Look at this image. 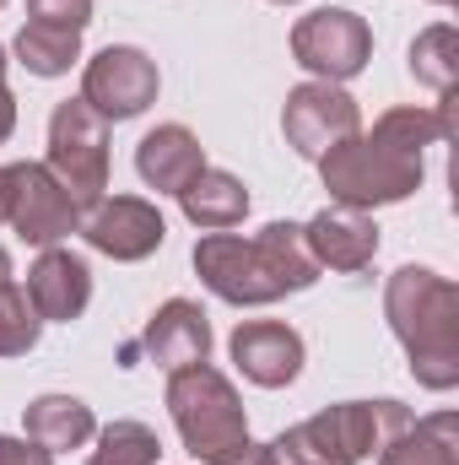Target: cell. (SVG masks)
<instances>
[{
  "label": "cell",
  "instance_id": "cell-1",
  "mask_svg": "<svg viewBox=\"0 0 459 465\" xmlns=\"http://www.w3.org/2000/svg\"><path fill=\"white\" fill-rule=\"evenodd\" d=\"M454 130V98L444 109H384L367 135H351L319 157V179L336 206L373 212L395 206L422 190V152L449 141Z\"/></svg>",
  "mask_w": 459,
  "mask_h": 465
},
{
  "label": "cell",
  "instance_id": "cell-2",
  "mask_svg": "<svg viewBox=\"0 0 459 465\" xmlns=\"http://www.w3.org/2000/svg\"><path fill=\"white\" fill-rule=\"evenodd\" d=\"M195 276L222 303L259 309L287 292H308L319 282V260L303 243V223H265L254 238L206 232L195 243Z\"/></svg>",
  "mask_w": 459,
  "mask_h": 465
},
{
  "label": "cell",
  "instance_id": "cell-3",
  "mask_svg": "<svg viewBox=\"0 0 459 465\" xmlns=\"http://www.w3.org/2000/svg\"><path fill=\"white\" fill-rule=\"evenodd\" d=\"M384 314L395 341L411 357V373L422 390H454L459 384V287L427 265H400L384 287Z\"/></svg>",
  "mask_w": 459,
  "mask_h": 465
},
{
  "label": "cell",
  "instance_id": "cell-4",
  "mask_svg": "<svg viewBox=\"0 0 459 465\" xmlns=\"http://www.w3.org/2000/svg\"><path fill=\"white\" fill-rule=\"evenodd\" d=\"M411 422L416 417L400 401H341V406H325L308 422L287 428L270 450L281 465H362Z\"/></svg>",
  "mask_w": 459,
  "mask_h": 465
},
{
  "label": "cell",
  "instance_id": "cell-5",
  "mask_svg": "<svg viewBox=\"0 0 459 465\" xmlns=\"http://www.w3.org/2000/svg\"><path fill=\"white\" fill-rule=\"evenodd\" d=\"M168 411H173V428H179L184 450L206 465H217L249 439L243 401H238L232 379L217 373L211 362H190V368L168 373Z\"/></svg>",
  "mask_w": 459,
  "mask_h": 465
},
{
  "label": "cell",
  "instance_id": "cell-6",
  "mask_svg": "<svg viewBox=\"0 0 459 465\" xmlns=\"http://www.w3.org/2000/svg\"><path fill=\"white\" fill-rule=\"evenodd\" d=\"M44 168L65 184V195L82 206V217L103 201L109 190V119L87 109L82 98L54 104L49 114V157Z\"/></svg>",
  "mask_w": 459,
  "mask_h": 465
},
{
  "label": "cell",
  "instance_id": "cell-7",
  "mask_svg": "<svg viewBox=\"0 0 459 465\" xmlns=\"http://www.w3.org/2000/svg\"><path fill=\"white\" fill-rule=\"evenodd\" d=\"M292 60L314 82H336L341 87V82L367 71V60H373V27L356 11L319 5L308 16H298V27H292Z\"/></svg>",
  "mask_w": 459,
  "mask_h": 465
},
{
  "label": "cell",
  "instance_id": "cell-8",
  "mask_svg": "<svg viewBox=\"0 0 459 465\" xmlns=\"http://www.w3.org/2000/svg\"><path fill=\"white\" fill-rule=\"evenodd\" d=\"M157 87H162L157 60H151L146 49H130V44L98 49V54L87 60V71H82V104L98 109L109 124H114V119L146 114V109L157 104Z\"/></svg>",
  "mask_w": 459,
  "mask_h": 465
},
{
  "label": "cell",
  "instance_id": "cell-9",
  "mask_svg": "<svg viewBox=\"0 0 459 465\" xmlns=\"http://www.w3.org/2000/svg\"><path fill=\"white\" fill-rule=\"evenodd\" d=\"M281 130H287V146L298 157L319 163L330 146L362 135V109H356V98L346 87H336V82H303V87L287 93Z\"/></svg>",
  "mask_w": 459,
  "mask_h": 465
},
{
  "label": "cell",
  "instance_id": "cell-10",
  "mask_svg": "<svg viewBox=\"0 0 459 465\" xmlns=\"http://www.w3.org/2000/svg\"><path fill=\"white\" fill-rule=\"evenodd\" d=\"M5 173H11V212H5V223L16 228L22 243L54 249L60 238L82 232V206L65 195V184L44 163H11Z\"/></svg>",
  "mask_w": 459,
  "mask_h": 465
},
{
  "label": "cell",
  "instance_id": "cell-11",
  "mask_svg": "<svg viewBox=\"0 0 459 465\" xmlns=\"http://www.w3.org/2000/svg\"><path fill=\"white\" fill-rule=\"evenodd\" d=\"M82 238H87L98 254L119 260V265H135V260H146V254L162 249L168 223H162V212H157L151 201H141V195H103V201L82 217Z\"/></svg>",
  "mask_w": 459,
  "mask_h": 465
},
{
  "label": "cell",
  "instance_id": "cell-12",
  "mask_svg": "<svg viewBox=\"0 0 459 465\" xmlns=\"http://www.w3.org/2000/svg\"><path fill=\"white\" fill-rule=\"evenodd\" d=\"M232 362L249 384L259 390H281L303 373V336L281 320H243L232 331Z\"/></svg>",
  "mask_w": 459,
  "mask_h": 465
},
{
  "label": "cell",
  "instance_id": "cell-13",
  "mask_svg": "<svg viewBox=\"0 0 459 465\" xmlns=\"http://www.w3.org/2000/svg\"><path fill=\"white\" fill-rule=\"evenodd\" d=\"M22 292H27V303H33L38 320L71 325V320H82L87 303H93V265H87L82 254H71V249L54 243V249H44V254L33 260Z\"/></svg>",
  "mask_w": 459,
  "mask_h": 465
},
{
  "label": "cell",
  "instance_id": "cell-14",
  "mask_svg": "<svg viewBox=\"0 0 459 465\" xmlns=\"http://www.w3.org/2000/svg\"><path fill=\"white\" fill-rule=\"evenodd\" d=\"M157 368H190V362H206L211 357V320H206V309L200 303H190V298H168L151 320H146V331H141V347ZM130 351V357H135Z\"/></svg>",
  "mask_w": 459,
  "mask_h": 465
},
{
  "label": "cell",
  "instance_id": "cell-15",
  "mask_svg": "<svg viewBox=\"0 0 459 465\" xmlns=\"http://www.w3.org/2000/svg\"><path fill=\"white\" fill-rule=\"evenodd\" d=\"M200 168H206V146H200V135L190 124H157L135 146V173L157 195H179Z\"/></svg>",
  "mask_w": 459,
  "mask_h": 465
},
{
  "label": "cell",
  "instance_id": "cell-16",
  "mask_svg": "<svg viewBox=\"0 0 459 465\" xmlns=\"http://www.w3.org/2000/svg\"><path fill=\"white\" fill-rule=\"evenodd\" d=\"M303 243L319 260V271H362L378 254V223L351 206H325L314 223H303Z\"/></svg>",
  "mask_w": 459,
  "mask_h": 465
},
{
  "label": "cell",
  "instance_id": "cell-17",
  "mask_svg": "<svg viewBox=\"0 0 459 465\" xmlns=\"http://www.w3.org/2000/svg\"><path fill=\"white\" fill-rule=\"evenodd\" d=\"M179 206H184V217H190L195 228L228 232V228H238V223L249 217V190H243V179H238V173L206 163V168L179 190Z\"/></svg>",
  "mask_w": 459,
  "mask_h": 465
},
{
  "label": "cell",
  "instance_id": "cell-18",
  "mask_svg": "<svg viewBox=\"0 0 459 465\" xmlns=\"http://www.w3.org/2000/svg\"><path fill=\"white\" fill-rule=\"evenodd\" d=\"M22 428H27L33 444H44L49 455H60V450H82L98 433V417L76 395H38V401L22 406Z\"/></svg>",
  "mask_w": 459,
  "mask_h": 465
},
{
  "label": "cell",
  "instance_id": "cell-19",
  "mask_svg": "<svg viewBox=\"0 0 459 465\" xmlns=\"http://www.w3.org/2000/svg\"><path fill=\"white\" fill-rule=\"evenodd\" d=\"M378 465H459V417L454 411H433L422 422H411L405 433H395Z\"/></svg>",
  "mask_w": 459,
  "mask_h": 465
},
{
  "label": "cell",
  "instance_id": "cell-20",
  "mask_svg": "<svg viewBox=\"0 0 459 465\" xmlns=\"http://www.w3.org/2000/svg\"><path fill=\"white\" fill-rule=\"evenodd\" d=\"M411 76L427 82L438 98H454V76H459V33L449 22H433L416 33L411 44Z\"/></svg>",
  "mask_w": 459,
  "mask_h": 465
},
{
  "label": "cell",
  "instance_id": "cell-21",
  "mask_svg": "<svg viewBox=\"0 0 459 465\" xmlns=\"http://www.w3.org/2000/svg\"><path fill=\"white\" fill-rule=\"evenodd\" d=\"M16 60H22L33 76H65V71L82 60V33L27 22V27L16 33Z\"/></svg>",
  "mask_w": 459,
  "mask_h": 465
},
{
  "label": "cell",
  "instance_id": "cell-22",
  "mask_svg": "<svg viewBox=\"0 0 459 465\" xmlns=\"http://www.w3.org/2000/svg\"><path fill=\"white\" fill-rule=\"evenodd\" d=\"M157 455H162V444L146 422H109L87 465H157Z\"/></svg>",
  "mask_w": 459,
  "mask_h": 465
},
{
  "label": "cell",
  "instance_id": "cell-23",
  "mask_svg": "<svg viewBox=\"0 0 459 465\" xmlns=\"http://www.w3.org/2000/svg\"><path fill=\"white\" fill-rule=\"evenodd\" d=\"M38 331L44 320L33 314L27 292L16 282H0V357H22V351L38 347Z\"/></svg>",
  "mask_w": 459,
  "mask_h": 465
},
{
  "label": "cell",
  "instance_id": "cell-24",
  "mask_svg": "<svg viewBox=\"0 0 459 465\" xmlns=\"http://www.w3.org/2000/svg\"><path fill=\"white\" fill-rule=\"evenodd\" d=\"M27 22L87 33V22H93V0H27Z\"/></svg>",
  "mask_w": 459,
  "mask_h": 465
},
{
  "label": "cell",
  "instance_id": "cell-25",
  "mask_svg": "<svg viewBox=\"0 0 459 465\" xmlns=\"http://www.w3.org/2000/svg\"><path fill=\"white\" fill-rule=\"evenodd\" d=\"M0 465H54V455H49L44 444H33V439L0 433Z\"/></svg>",
  "mask_w": 459,
  "mask_h": 465
},
{
  "label": "cell",
  "instance_id": "cell-26",
  "mask_svg": "<svg viewBox=\"0 0 459 465\" xmlns=\"http://www.w3.org/2000/svg\"><path fill=\"white\" fill-rule=\"evenodd\" d=\"M217 465H281V460H276V450H270V444H254V439H243V444H238L232 455H222Z\"/></svg>",
  "mask_w": 459,
  "mask_h": 465
},
{
  "label": "cell",
  "instance_id": "cell-27",
  "mask_svg": "<svg viewBox=\"0 0 459 465\" xmlns=\"http://www.w3.org/2000/svg\"><path fill=\"white\" fill-rule=\"evenodd\" d=\"M11 130H16V98H11V93H5V82H0V141H5Z\"/></svg>",
  "mask_w": 459,
  "mask_h": 465
},
{
  "label": "cell",
  "instance_id": "cell-28",
  "mask_svg": "<svg viewBox=\"0 0 459 465\" xmlns=\"http://www.w3.org/2000/svg\"><path fill=\"white\" fill-rule=\"evenodd\" d=\"M5 212H11V173L0 168V223H5Z\"/></svg>",
  "mask_w": 459,
  "mask_h": 465
},
{
  "label": "cell",
  "instance_id": "cell-29",
  "mask_svg": "<svg viewBox=\"0 0 459 465\" xmlns=\"http://www.w3.org/2000/svg\"><path fill=\"white\" fill-rule=\"evenodd\" d=\"M0 282H11V254L0 249Z\"/></svg>",
  "mask_w": 459,
  "mask_h": 465
},
{
  "label": "cell",
  "instance_id": "cell-30",
  "mask_svg": "<svg viewBox=\"0 0 459 465\" xmlns=\"http://www.w3.org/2000/svg\"><path fill=\"white\" fill-rule=\"evenodd\" d=\"M0 82H5V49H0Z\"/></svg>",
  "mask_w": 459,
  "mask_h": 465
},
{
  "label": "cell",
  "instance_id": "cell-31",
  "mask_svg": "<svg viewBox=\"0 0 459 465\" xmlns=\"http://www.w3.org/2000/svg\"><path fill=\"white\" fill-rule=\"evenodd\" d=\"M433 5H454V0H433Z\"/></svg>",
  "mask_w": 459,
  "mask_h": 465
},
{
  "label": "cell",
  "instance_id": "cell-32",
  "mask_svg": "<svg viewBox=\"0 0 459 465\" xmlns=\"http://www.w3.org/2000/svg\"><path fill=\"white\" fill-rule=\"evenodd\" d=\"M276 5H292V0H276Z\"/></svg>",
  "mask_w": 459,
  "mask_h": 465
},
{
  "label": "cell",
  "instance_id": "cell-33",
  "mask_svg": "<svg viewBox=\"0 0 459 465\" xmlns=\"http://www.w3.org/2000/svg\"><path fill=\"white\" fill-rule=\"evenodd\" d=\"M0 5H5V0H0Z\"/></svg>",
  "mask_w": 459,
  "mask_h": 465
}]
</instances>
